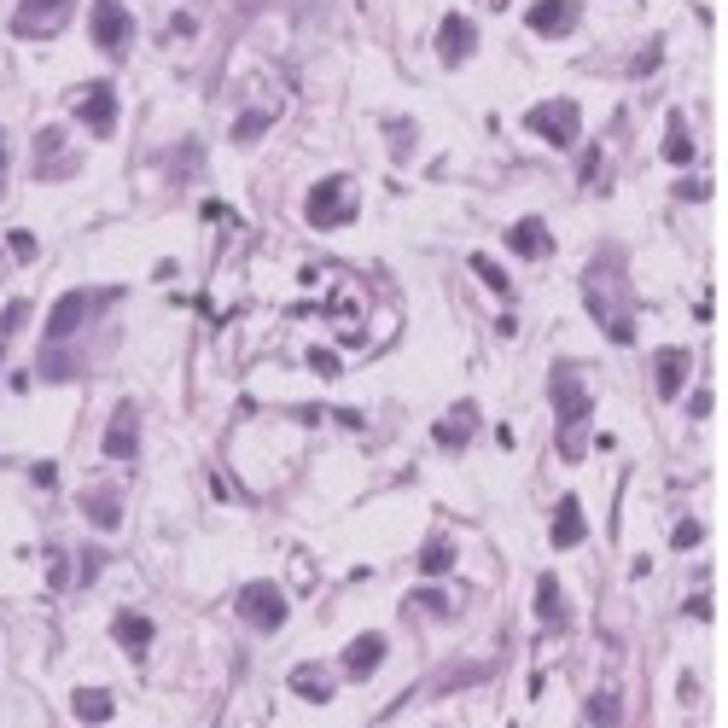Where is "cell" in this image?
I'll return each instance as SVG.
<instances>
[{"label":"cell","mask_w":728,"mask_h":728,"mask_svg":"<svg viewBox=\"0 0 728 728\" xmlns=\"http://www.w3.org/2000/svg\"><path fill=\"white\" fill-rule=\"evenodd\" d=\"M583 298H589V315H595L612 344H635V315H629V286H624V268L618 263H600L589 268L583 280Z\"/></svg>","instance_id":"1"},{"label":"cell","mask_w":728,"mask_h":728,"mask_svg":"<svg viewBox=\"0 0 728 728\" xmlns=\"http://www.w3.org/2000/svg\"><path fill=\"white\" fill-rule=\"evenodd\" d=\"M356 210H362V193H356V181H350V175H327V181H315V187H309V199H303L309 228H321V233L356 222Z\"/></svg>","instance_id":"2"},{"label":"cell","mask_w":728,"mask_h":728,"mask_svg":"<svg viewBox=\"0 0 728 728\" xmlns=\"http://www.w3.org/2000/svg\"><path fill=\"white\" fill-rule=\"evenodd\" d=\"M554 408H560V455H565V461H583L577 426L589 420V391L577 385V373H571V367H554Z\"/></svg>","instance_id":"3"},{"label":"cell","mask_w":728,"mask_h":728,"mask_svg":"<svg viewBox=\"0 0 728 728\" xmlns=\"http://www.w3.org/2000/svg\"><path fill=\"white\" fill-rule=\"evenodd\" d=\"M525 129L542 134L548 146H577V134H583V111L577 100H542L525 111Z\"/></svg>","instance_id":"4"},{"label":"cell","mask_w":728,"mask_h":728,"mask_svg":"<svg viewBox=\"0 0 728 728\" xmlns=\"http://www.w3.org/2000/svg\"><path fill=\"white\" fill-rule=\"evenodd\" d=\"M88 30H94V47H100V53H129L134 12L123 0H94V6H88Z\"/></svg>","instance_id":"5"},{"label":"cell","mask_w":728,"mask_h":728,"mask_svg":"<svg viewBox=\"0 0 728 728\" xmlns=\"http://www.w3.org/2000/svg\"><path fill=\"white\" fill-rule=\"evenodd\" d=\"M239 618L268 635V629L286 624V595H280L274 583H245V589H239Z\"/></svg>","instance_id":"6"},{"label":"cell","mask_w":728,"mask_h":728,"mask_svg":"<svg viewBox=\"0 0 728 728\" xmlns=\"http://www.w3.org/2000/svg\"><path fill=\"white\" fill-rule=\"evenodd\" d=\"M70 111H76V123H88L94 134H111L117 129V88H111V82H88V88L70 100Z\"/></svg>","instance_id":"7"},{"label":"cell","mask_w":728,"mask_h":728,"mask_svg":"<svg viewBox=\"0 0 728 728\" xmlns=\"http://www.w3.org/2000/svg\"><path fill=\"white\" fill-rule=\"evenodd\" d=\"M70 6H76V0H24L18 18H12V30L24 35V41H30V35H53V30H65Z\"/></svg>","instance_id":"8"},{"label":"cell","mask_w":728,"mask_h":728,"mask_svg":"<svg viewBox=\"0 0 728 728\" xmlns=\"http://www.w3.org/2000/svg\"><path fill=\"white\" fill-rule=\"evenodd\" d=\"M105 455H111V461H134V455H140V408H134V402H117V408H111Z\"/></svg>","instance_id":"9"},{"label":"cell","mask_w":728,"mask_h":728,"mask_svg":"<svg viewBox=\"0 0 728 728\" xmlns=\"http://www.w3.org/2000/svg\"><path fill=\"white\" fill-rule=\"evenodd\" d=\"M577 12H583V0H530V12H525V24L536 35H571V24H577Z\"/></svg>","instance_id":"10"},{"label":"cell","mask_w":728,"mask_h":728,"mask_svg":"<svg viewBox=\"0 0 728 728\" xmlns=\"http://www.w3.org/2000/svg\"><path fill=\"white\" fill-rule=\"evenodd\" d=\"M472 47H478V30L466 24L461 12L437 24V59H443V65H466V59H472Z\"/></svg>","instance_id":"11"},{"label":"cell","mask_w":728,"mask_h":728,"mask_svg":"<svg viewBox=\"0 0 728 728\" xmlns=\"http://www.w3.org/2000/svg\"><path fill=\"white\" fill-rule=\"evenodd\" d=\"M385 653H391L385 635H356V641L344 647V676H350V682H367V676L385 664Z\"/></svg>","instance_id":"12"},{"label":"cell","mask_w":728,"mask_h":728,"mask_svg":"<svg viewBox=\"0 0 728 728\" xmlns=\"http://www.w3.org/2000/svg\"><path fill=\"white\" fill-rule=\"evenodd\" d=\"M472 431H478V408H472V402H455V408L431 426V437H437V449H466Z\"/></svg>","instance_id":"13"},{"label":"cell","mask_w":728,"mask_h":728,"mask_svg":"<svg viewBox=\"0 0 728 728\" xmlns=\"http://www.w3.org/2000/svg\"><path fill=\"white\" fill-rule=\"evenodd\" d=\"M88 292H65V298L53 303V315H47V344H65L70 332L82 327V315H88Z\"/></svg>","instance_id":"14"},{"label":"cell","mask_w":728,"mask_h":728,"mask_svg":"<svg viewBox=\"0 0 728 728\" xmlns=\"http://www.w3.org/2000/svg\"><path fill=\"white\" fill-rule=\"evenodd\" d=\"M507 245H513L519 257H530V263H542V257L554 251V233L542 228V216H525V222H513V233H507Z\"/></svg>","instance_id":"15"},{"label":"cell","mask_w":728,"mask_h":728,"mask_svg":"<svg viewBox=\"0 0 728 728\" xmlns=\"http://www.w3.org/2000/svg\"><path fill=\"white\" fill-rule=\"evenodd\" d=\"M111 635H117V647H129L134 659H146V647H152V618H146V612H117V618H111Z\"/></svg>","instance_id":"16"},{"label":"cell","mask_w":728,"mask_h":728,"mask_svg":"<svg viewBox=\"0 0 728 728\" xmlns=\"http://www.w3.org/2000/svg\"><path fill=\"white\" fill-rule=\"evenodd\" d=\"M688 367H694V356H688V350H676V344H664V350H659V397H664V402L682 397V379H688Z\"/></svg>","instance_id":"17"},{"label":"cell","mask_w":728,"mask_h":728,"mask_svg":"<svg viewBox=\"0 0 728 728\" xmlns=\"http://www.w3.org/2000/svg\"><path fill=\"white\" fill-rule=\"evenodd\" d=\"M583 536H589V525H583V501L560 496V507H554V548H577Z\"/></svg>","instance_id":"18"},{"label":"cell","mask_w":728,"mask_h":728,"mask_svg":"<svg viewBox=\"0 0 728 728\" xmlns=\"http://www.w3.org/2000/svg\"><path fill=\"white\" fill-rule=\"evenodd\" d=\"M35 146H41V169H35L41 181H59V175H70V169H76V158H65V129H41V140H35Z\"/></svg>","instance_id":"19"},{"label":"cell","mask_w":728,"mask_h":728,"mask_svg":"<svg viewBox=\"0 0 728 728\" xmlns=\"http://www.w3.org/2000/svg\"><path fill=\"white\" fill-rule=\"evenodd\" d=\"M82 513H88L100 530H123V496H117V490H88V496H82Z\"/></svg>","instance_id":"20"},{"label":"cell","mask_w":728,"mask_h":728,"mask_svg":"<svg viewBox=\"0 0 728 728\" xmlns=\"http://www.w3.org/2000/svg\"><path fill=\"white\" fill-rule=\"evenodd\" d=\"M70 711H76L82 723H111L117 699L105 694V688H76V694H70Z\"/></svg>","instance_id":"21"},{"label":"cell","mask_w":728,"mask_h":728,"mask_svg":"<svg viewBox=\"0 0 728 728\" xmlns=\"http://www.w3.org/2000/svg\"><path fill=\"white\" fill-rule=\"evenodd\" d=\"M664 164H694V134L682 123V111H670V129H664Z\"/></svg>","instance_id":"22"},{"label":"cell","mask_w":728,"mask_h":728,"mask_svg":"<svg viewBox=\"0 0 728 728\" xmlns=\"http://www.w3.org/2000/svg\"><path fill=\"white\" fill-rule=\"evenodd\" d=\"M292 694H298V699H315V705H327V699H332L327 670H321V664H298V670H292Z\"/></svg>","instance_id":"23"},{"label":"cell","mask_w":728,"mask_h":728,"mask_svg":"<svg viewBox=\"0 0 728 728\" xmlns=\"http://www.w3.org/2000/svg\"><path fill=\"white\" fill-rule=\"evenodd\" d=\"M536 618L548 629H560L565 624V595H560V577H542L536 583Z\"/></svg>","instance_id":"24"},{"label":"cell","mask_w":728,"mask_h":728,"mask_svg":"<svg viewBox=\"0 0 728 728\" xmlns=\"http://www.w3.org/2000/svg\"><path fill=\"white\" fill-rule=\"evenodd\" d=\"M420 571H426V577L455 571V542H426V548H420Z\"/></svg>","instance_id":"25"},{"label":"cell","mask_w":728,"mask_h":728,"mask_svg":"<svg viewBox=\"0 0 728 728\" xmlns=\"http://www.w3.org/2000/svg\"><path fill=\"white\" fill-rule=\"evenodd\" d=\"M385 140H391V158H408L414 140H420V129H414L408 117H391V123H385Z\"/></svg>","instance_id":"26"},{"label":"cell","mask_w":728,"mask_h":728,"mask_svg":"<svg viewBox=\"0 0 728 728\" xmlns=\"http://www.w3.org/2000/svg\"><path fill=\"white\" fill-rule=\"evenodd\" d=\"M263 134H268V111H245V117L233 123V140H239V146H257Z\"/></svg>","instance_id":"27"},{"label":"cell","mask_w":728,"mask_h":728,"mask_svg":"<svg viewBox=\"0 0 728 728\" xmlns=\"http://www.w3.org/2000/svg\"><path fill=\"white\" fill-rule=\"evenodd\" d=\"M24 321H30V303H24V298H12V303H6V321H0V350L12 344V332L24 327Z\"/></svg>","instance_id":"28"},{"label":"cell","mask_w":728,"mask_h":728,"mask_svg":"<svg viewBox=\"0 0 728 728\" xmlns=\"http://www.w3.org/2000/svg\"><path fill=\"white\" fill-rule=\"evenodd\" d=\"M466 263H472V274H478V280H484V286H496L501 298H507V274H501V268L490 263V257H484V251H478V257H466Z\"/></svg>","instance_id":"29"},{"label":"cell","mask_w":728,"mask_h":728,"mask_svg":"<svg viewBox=\"0 0 728 728\" xmlns=\"http://www.w3.org/2000/svg\"><path fill=\"white\" fill-rule=\"evenodd\" d=\"M408 606H420V612H437V618H449V612H455V600L443 595V589H420V595L408 600Z\"/></svg>","instance_id":"30"},{"label":"cell","mask_w":728,"mask_h":728,"mask_svg":"<svg viewBox=\"0 0 728 728\" xmlns=\"http://www.w3.org/2000/svg\"><path fill=\"white\" fill-rule=\"evenodd\" d=\"M589 717H595V728H618V699L595 694V699H589Z\"/></svg>","instance_id":"31"},{"label":"cell","mask_w":728,"mask_h":728,"mask_svg":"<svg viewBox=\"0 0 728 728\" xmlns=\"http://www.w3.org/2000/svg\"><path fill=\"white\" fill-rule=\"evenodd\" d=\"M6 245H12V251L24 257V263H35V251H41V245H35V233H24V228H12V233H6Z\"/></svg>","instance_id":"32"},{"label":"cell","mask_w":728,"mask_h":728,"mask_svg":"<svg viewBox=\"0 0 728 728\" xmlns=\"http://www.w3.org/2000/svg\"><path fill=\"white\" fill-rule=\"evenodd\" d=\"M193 30H199V24H193V12H175L164 35H181V41H187V35H193Z\"/></svg>","instance_id":"33"},{"label":"cell","mask_w":728,"mask_h":728,"mask_svg":"<svg viewBox=\"0 0 728 728\" xmlns=\"http://www.w3.org/2000/svg\"><path fill=\"white\" fill-rule=\"evenodd\" d=\"M670 542H676V548H699V525H694V519H688V525H676Z\"/></svg>","instance_id":"34"},{"label":"cell","mask_w":728,"mask_h":728,"mask_svg":"<svg viewBox=\"0 0 728 728\" xmlns=\"http://www.w3.org/2000/svg\"><path fill=\"white\" fill-rule=\"evenodd\" d=\"M0 175H6V134H0Z\"/></svg>","instance_id":"35"}]
</instances>
